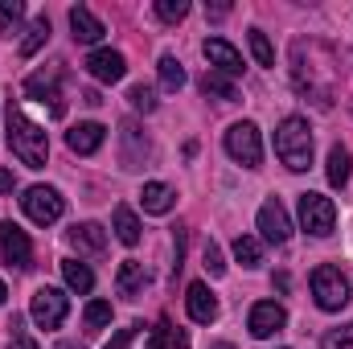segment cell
Returning <instances> with one entry per match:
<instances>
[{
	"label": "cell",
	"instance_id": "obj_1",
	"mask_svg": "<svg viewBox=\"0 0 353 349\" xmlns=\"http://www.w3.org/2000/svg\"><path fill=\"white\" fill-rule=\"evenodd\" d=\"M4 123H8V148H12V157L25 169H46V161H50V136H46V128H37L17 103H8Z\"/></svg>",
	"mask_w": 353,
	"mask_h": 349
},
{
	"label": "cell",
	"instance_id": "obj_2",
	"mask_svg": "<svg viewBox=\"0 0 353 349\" xmlns=\"http://www.w3.org/2000/svg\"><path fill=\"white\" fill-rule=\"evenodd\" d=\"M275 157L292 173H308V165H312V128H308L304 115H288L275 128Z\"/></svg>",
	"mask_w": 353,
	"mask_h": 349
},
{
	"label": "cell",
	"instance_id": "obj_3",
	"mask_svg": "<svg viewBox=\"0 0 353 349\" xmlns=\"http://www.w3.org/2000/svg\"><path fill=\"white\" fill-rule=\"evenodd\" d=\"M312 296H316V308L325 312H341L350 304V279L341 275V267L333 263H321L312 271Z\"/></svg>",
	"mask_w": 353,
	"mask_h": 349
},
{
	"label": "cell",
	"instance_id": "obj_4",
	"mask_svg": "<svg viewBox=\"0 0 353 349\" xmlns=\"http://www.w3.org/2000/svg\"><path fill=\"white\" fill-rule=\"evenodd\" d=\"M226 152H230V161H239L243 169H259V165H263V140H259V128H255L251 119L230 123V132H226Z\"/></svg>",
	"mask_w": 353,
	"mask_h": 349
},
{
	"label": "cell",
	"instance_id": "obj_5",
	"mask_svg": "<svg viewBox=\"0 0 353 349\" xmlns=\"http://www.w3.org/2000/svg\"><path fill=\"white\" fill-rule=\"evenodd\" d=\"M21 210H25L29 222H37V226H54V222L62 218L66 201H62V193H58L54 185H29L25 197H21Z\"/></svg>",
	"mask_w": 353,
	"mask_h": 349
},
{
	"label": "cell",
	"instance_id": "obj_6",
	"mask_svg": "<svg viewBox=\"0 0 353 349\" xmlns=\"http://www.w3.org/2000/svg\"><path fill=\"white\" fill-rule=\"evenodd\" d=\"M300 226L312 239H329L337 226V206L325 193H300Z\"/></svg>",
	"mask_w": 353,
	"mask_h": 349
},
{
	"label": "cell",
	"instance_id": "obj_7",
	"mask_svg": "<svg viewBox=\"0 0 353 349\" xmlns=\"http://www.w3.org/2000/svg\"><path fill=\"white\" fill-rule=\"evenodd\" d=\"M70 312V300L62 288H37L33 292V304H29V317L37 321V329H58Z\"/></svg>",
	"mask_w": 353,
	"mask_h": 349
},
{
	"label": "cell",
	"instance_id": "obj_8",
	"mask_svg": "<svg viewBox=\"0 0 353 349\" xmlns=\"http://www.w3.org/2000/svg\"><path fill=\"white\" fill-rule=\"evenodd\" d=\"M201 54H205V62L214 66V74H226V79H239V74H243V54H239L230 41L205 37V41H201Z\"/></svg>",
	"mask_w": 353,
	"mask_h": 349
},
{
	"label": "cell",
	"instance_id": "obj_9",
	"mask_svg": "<svg viewBox=\"0 0 353 349\" xmlns=\"http://www.w3.org/2000/svg\"><path fill=\"white\" fill-rule=\"evenodd\" d=\"M0 259L8 263V267H29V263H33V243H29V235H25L21 226H12V222H0Z\"/></svg>",
	"mask_w": 353,
	"mask_h": 349
},
{
	"label": "cell",
	"instance_id": "obj_10",
	"mask_svg": "<svg viewBox=\"0 0 353 349\" xmlns=\"http://www.w3.org/2000/svg\"><path fill=\"white\" fill-rule=\"evenodd\" d=\"M288 325V308L283 304H275V300H259L255 308H251V317H247V329H251V337H275L279 329Z\"/></svg>",
	"mask_w": 353,
	"mask_h": 349
},
{
	"label": "cell",
	"instance_id": "obj_11",
	"mask_svg": "<svg viewBox=\"0 0 353 349\" xmlns=\"http://www.w3.org/2000/svg\"><path fill=\"white\" fill-rule=\"evenodd\" d=\"M259 235H263L267 243H275V247H283L292 239V218H288V210L275 197L259 206Z\"/></svg>",
	"mask_w": 353,
	"mask_h": 349
},
{
	"label": "cell",
	"instance_id": "obj_12",
	"mask_svg": "<svg viewBox=\"0 0 353 349\" xmlns=\"http://www.w3.org/2000/svg\"><path fill=\"white\" fill-rule=\"evenodd\" d=\"M87 74L94 79V83H119L123 74H128V62H123V54L119 50H90L87 58Z\"/></svg>",
	"mask_w": 353,
	"mask_h": 349
},
{
	"label": "cell",
	"instance_id": "obj_13",
	"mask_svg": "<svg viewBox=\"0 0 353 349\" xmlns=\"http://www.w3.org/2000/svg\"><path fill=\"white\" fill-rule=\"evenodd\" d=\"M58 83H62V79H58V70H37V74H29V79H25V94H29V99H41V103L50 99L54 115H62L66 107H62V94H58Z\"/></svg>",
	"mask_w": 353,
	"mask_h": 349
},
{
	"label": "cell",
	"instance_id": "obj_14",
	"mask_svg": "<svg viewBox=\"0 0 353 349\" xmlns=\"http://www.w3.org/2000/svg\"><path fill=\"white\" fill-rule=\"evenodd\" d=\"M103 140H107V128L103 123H74L70 132H66V144H70V152H79V157H90V152H99L103 148Z\"/></svg>",
	"mask_w": 353,
	"mask_h": 349
},
{
	"label": "cell",
	"instance_id": "obj_15",
	"mask_svg": "<svg viewBox=\"0 0 353 349\" xmlns=\"http://www.w3.org/2000/svg\"><path fill=\"white\" fill-rule=\"evenodd\" d=\"M185 308H189V317H193L197 325H214V321H218V300H214V292H210L205 283H189Z\"/></svg>",
	"mask_w": 353,
	"mask_h": 349
},
{
	"label": "cell",
	"instance_id": "obj_16",
	"mask_svg": "<svg viewBox=\"0 0 353 349\" xmlns=\"http://www.w3.org/2000/svg\"><path fill=\"white\" fill-rule=\"evenodd\" d=\"M70 33H74V41H83V46H94V41H103V21L90 12V8H70Z\"/></svg>",
	"mask_w": 353,
	"mask_h": 349
},
{
	"label": "cell",
	"instance_id": "obj_17",
	"mask_svg": "<svg viewBox=\"0 0 353 349\" xmlns=\"http://www.w3.org/2000/svg\"><path fill=\"white\" fill-rule=\"evenodd\" d=\"M66 243H70L74 251H87V255H99V251L107 247V230H103L99 222H83V226L66 230Z\"/></svg>",
	"mask_w": 353,
	"mask_h": 349
},
{
	"label": "cell",
	"instance_id": "obj_18",
	"mask_svg": "<svg viewBox=\"0 0 353 349\" xmlns=\"http://www.w3.org/2000/svg\"><path fill=\"white\" fill-rule=\"evenodd\" d=\"M176 201L173 185H165V181H148L144 189H140V206H144V214H169Z\"/></svg>",
	"mask_w": 353,
	"mask_h": 349
},
{
	"label": "cell",
	"instance_id": "obj_19",
	"mask_svg": "<svg viewBox=\"0 0 353 349\" xmlns=\"http://www.w3.org/2000/svg\"><path fill=\"white\" fill-rule=\"evenodd\" d=\"M144 283H148V267H144V263H136V259L119 263V271H115V288H119V296H140Z\"/></svg>",
	"mask_w": 353,
	"mask_h": 349
},
{
	"label": "cell",
	"instance_id": "obj_20",
	"mask_svg": "<svg viewBox=\"0 0 353 349\" xmlns=\"http://www.w3.org/2000/svg\"><path fill=\"white\" fill-rule=\"evenodd\" d=\"M111 230H115V239H119L123 247H136V243H140V218H136V210H132V206H115Z\"/></svg>",
	"mask_w": 353,
	"mask_h": 349
},
{
	"label": "cell",
	"instance_id": "obj_21",
	"mask_svg": "<svg viewBox=\"0 0 353 349\" xmlns=\"http://www.w3.org/2000/svg\"><path fill=\"white\" fill-rule=\"evenodd\" d=\"M62 279H66V288H70V292H79V296H87L90 288H94L90 267H87V263H79V259H66V263H62Z\"/></svg>",
	"mask_w": 353,
	"mask_h": 349
},
{
	"label": "cell",
	"instance_id": "obj_22",
	"mask_svg": "<svg viewBox=\"0 0 353 349\" xmlns=\"http://www.w3.org/2000/svg\"><path fill=\"white\" fill-rule=\"evenodd\" d=\"M350 152H345V148H341V144H333V148H329V169H325V173H329V185H333V189H341V185H345V181H350Z\"/></svg>",
	"mask_w": 353,
	"mask_h": 349
},
{
	"label": "cell",
	"instance_id": "obj_23",
	"mask_svg": "<svg viewBox=\"0 0 353 349\" xmlns=\"http://www.w3.org/2000/svg\"><path fill=\"white\" fill-rule=\"evenodd\" d=\"M234 259L243 263V267H259L263 263V243L255 235H239L234 239Z\"/></svg>",
	"mask_w": 353,
	"mask_h": 349
},
{
	"label": "cell",
	"instance_id": "obj_24",
	"mask_svg": "<svg viewBox=\"0 0 353 349\" xmlns=\"http://www.w3.org/2000/svg\"><path fill=\"white\" fill-rule=\"evenodd\" d=\"M46 41H50V17H37V21L29 25V37L21 41V58H33Z\"/></svg>",
	"mask_w": 353,
	"mask_h": 349
},
{
	"label": "cell",
	"instance_id": "obj_25",
	"mask_svg": "<svg viewBox=\"0 0 353 349\" xmlns=\"http://www.w3.org/2000/svg\"><path fill=\"white\" fill-rule=\"evenodd\" d=\"M201 90H205V94H214V99H222V103H234V99H239L234 83H230L226 74H214V70H205V79H201Z\"/></svg>",
	"mask_w": 353,
	"mask_h": 349
},
{
	"label": "cell",
	"instance_id": "obj_26",
	"mask_svg": "<svg viewBox=\"0 0 353 349\" xmlns=\"http://www.w3.org/2000/svg\"><path fill=\"white\" fill-rule=\"evenodd\" d=\"M157 70H161V87L165 90H181L185 87V66L176 62L173 54H165V58L157 62Z\"/></svg>",
	"mask_w": 353,
	"mask_h": 349
},
{
	"label": "cell",
	"instance_id": "obj_27",
	"mask_svg": "<svg viewBox=\"0 0 353 349\" xmlns=\"http://www.w3.org/2000/svg\"><path fill=\"white\" fill-rule=\"evenodd\" d=\"M21 21H25V4L21 0H0V37H12Z\"/></svg>",
	"mask_w": 353,
	"mask_h": 349
},
{
	"label": "cell",
	"instance_id": "obj_28",
	"mask_svg": "<svg viewBox=\"0 0 353 349\" xmlns=\"http://www.w3.org/2000/svg\"><path fill=\"white\" fill-rule=\"evenodd\" d=\"M128 103H132L136 111L152 115V111H157V90H152V87H144V83H136V87L128 90Z\"/></svg>",
	"mask_w": 353,
	"mask_h": 349
},
{
	"label": "cell",
	"instance_id": "obj_29",
	"mask_svg": "<svg viewBox=\"0 0 353 349\" xmlns=\"http://www.w3.org/2000/svg\"><path fill=\"white\" fill-rule=\"evenodd\" d=\"M251 54H255L259 66H275V50H271V41H267L263 29H251Z\"/></svg>",
	"mask_w": 353,
	"mask_h": 349
},
{
	"label": "cell",
	"instance_id": "obj_30",
	"mask_svg": "<svg viewBox=\"0 0 353 349\" xmlns=\"http://www.w3.org/2000/svg\"><path fill=\"white\" fill-rule=\"evenodd\" d=\"M201 267H205L214 279L226 275V259H222V247H218V243H205V247H201Z\"/></svg>",
	"mask_w": 353,
	"mask_h": 349
},
{
	"label": "cell",
	"instance_id": "obj_31",
	"mask_svg": "<svg viewBox=\"0 0 353 349\" xmlns=\"http://www.w3.org/2000/svg\"><path fill=\"white\" fill-rule=\"evenodd\" d=\"M157 17L161 21H185L189 17V0H157Z\"/></svg>",
	"mask_w": 353,
	"mask_h": 349
},
{
	"label": "cell",
	"instance_id": "obj_32",
	"mask_svg": "<svg viewBox=\"0 0 353 349\" xmlns=\"http://www.w3.org/2000/svg\"><path fill=\"white\" fill-rule=\"evenodd\" d=\"M157 325H161V349H189L185 329H173L169 321H157Z\"/></svg>",
	"mask_w": 353,
	"mask_h": 349
},
{
	"label": "cell",
	"instance_id": "obj_33",
	"mask_svg": "<svg viewBox=\"0 0 353 349\" xmlns=\"http://www.w3.org/2000/svg\"><path fill=\"white\" fill-rule=\"evenodd\" d=\"M83 317H87V325H90V329H103V325L111 321V304H107V300H90Z\"/></svg>",
	"mask_w": 353,
	"mask_h": 349
},
{
	"label": "cell",
	"instance_id": "obj_34",
	"mask_svg": "<svg viewBox=\"0 0 353 349\" xmlns=\"http://www.w3.org/2000/svg\"><path fill=\"white\" fill-rule=\"evenodd\" d=\"M321 349H353V325L325 333V337H321Z\"/></svg>",
	"mask_w": 353,
	"mask_h": 349
},
{
	"label": "cell",
	"instance_id": "obj_35",
	"mask_svg": "<svg viewBox=\"0 0 353 349\" xmlns=\"http://www.w3.org/2000/svg\"><path fill=\"white\" fill-rule=\"evenodd\" d=\"M8 329H12V337H8V349H37V341L21 329V317H12L8 321Z\"/></svg>",
	"mask_w": 353,
	"mask_h": 349
},
{
	"label": "cell",
	"instance_id": "obj_36",
	"mask_svg": "<svg viewBox=\"0 0 353 349\" xmlns=\"http://www.w3.org/2000/svg\"><path fill=\"white\" fill-rule=\"evenodd\" d=\"M136 333H140V325H128V329H119V333H115V337L107 341V349H132Z\"/></svg>",
	"mask_w": 353,
	"mask_h": 349
},
{
	"label": "cell",
	"instance_id": "obj_37",
	"mask_svg": "<svg viewBox=\"0 0 353 349\" xmlns=\"http://www.w3.org/2000/svg\"><path fill=\"white\" fill-rule=\"evenodd\" d=\"M12 189V173H0V193H8Z\"/></svg>",
	"mask_w": 353,
	"mask_h": 349
},
{
	"label": "cell",
	"instance_id": "obj_38",
	"mask_svg": "<svg viewBox=\"0 0 353 349\" xmlns=\"http://www.w3.org/2000/svg\"><path fill=\"white\" fill-rule=\"evenodd\" d=\"M58 349H83L79 341H58Z\"/></svg>",
	"mask_w": 353,
	"mask_h": 349
},
{
	"label": "cell",
	"instance_id": "obj_39",
	"mask_svg": "<svg viewBox=\"0 0 353 349\" xmlns=\"http://www.w3.org/2000/svg\"><path fill=\"white\" fill-rule=\"evenodd\" d=\"M4 300H8V288H4V279H0V304H4Z\"/></svg>",
	"mask_w": 353,
	"mask_h": 349
},
{
	"label": "cell",
	"instance_id": "obj_40",
	"mask_svg": "<svg viewBox=\"0 0 353 349\" xmlns=\"http://www.w3.org/2000/svg\"><path fill=\"white\" fill-rule=\"evenodd\" d=\"M210 349H234V346H230V341H214Z\"/></svg>",
	"mask_w": 353,
	"mask_h": 349
}]
</instances>
